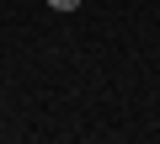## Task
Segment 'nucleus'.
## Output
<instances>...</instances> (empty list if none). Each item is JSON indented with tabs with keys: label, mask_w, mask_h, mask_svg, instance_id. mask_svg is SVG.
I'll return each mask as SVG.
<instances>
[{
	"label": "nucleus",
	"mask_w": 160,
	"mask_h": 144,
	"mask_svg": "<svg viewBox=\"0 0 160 144\" xmlns=\"http://www.w3.org/2000/svg\"><path fill=\"white\" fill-rule=\"evenodd\" d=\"M48 6H53V11H64V16H69V11H80V0H48Z\"/></svg>",
	"instance_id": "f257e3e1"
}]
</instances>
